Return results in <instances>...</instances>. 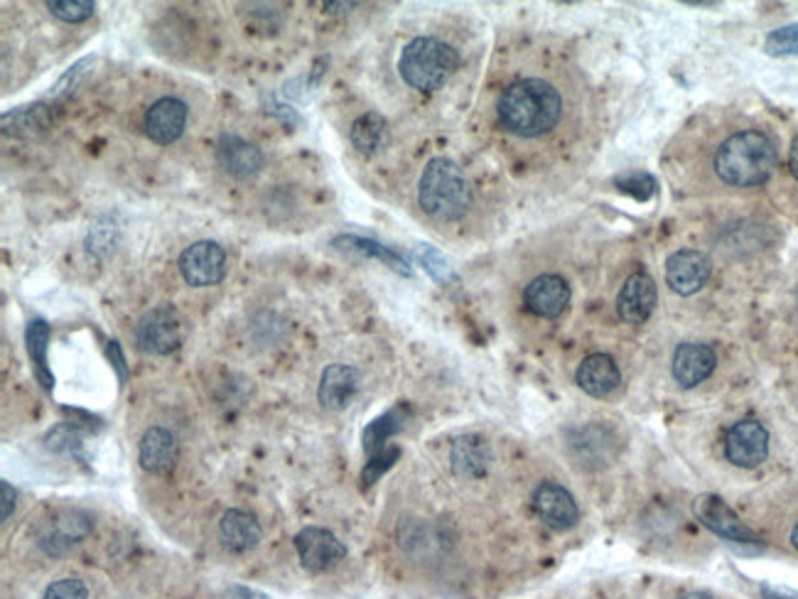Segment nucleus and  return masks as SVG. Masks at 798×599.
I'll list each match as a JSON object with an SVG mask.
<instances>
[{
	"mask_svg": "<svg viewBox=\"0 0 798 599\" xmlns=\"http://www.w3.org/2000/svg\"><path fill=\"white\" fill-rule=\"evenodd\" d=\"M496 126L519 143L561 140L563 148L585 150L592 143V101L575 69L561 75H521L499 91Z\"/></svg>",
	"mask_w": 798,
	"mask_h": 599,
	"instance_id": "f257e3e1",
	"label": "nucleus"
},
{
	"mask_svg": "<svg viewBox=\"0 0 798 599\" xmlns=\"http://www.w3.org/2000/svg\"><path fill=\"white\" fill-rule=\"evenodd\" d=\"M779 153L774 140L757 128L735 130L712 155V173L725 187L749 189L765 185L777 167Z\"/></svg>",
	"mask_w": 798,
	"mask_h": 599,
	"instance_id": "f03ea898",
	"label": "nucleus"
},
{
	"mask_svg": "<svg viewBox=\"0 0 798 599\" xmlns=\"http://www.w3.org/2000/svg\"><path fill=\"white\" fill-rule=\"evenodd\" d=\"M418 205L440 224L460 222L472 207V185L462 167L447 158L427 163L418 185Z\"/></svg>",
	"mask_w": 798,
	"mask_h": 599,
	"instance_id": "7ed1b4c3",
	"label": "nucleus"
},
{
	"mask_svg": "<svg viewBox=\"0 0 798 599\" xmlns=\"http://www.w3.org/2000/svg\"><path fill=\"white\" fill-rule=\"evenodd\" d=\"M460 67V57L437 38H415L401 52L398 71L408 87L418 91L443 89Z\"/></svg>",
	"mask_w": 798,
	"mask_h": 599,
	"instance_id": "20e7f679",
	"label": "nucleus"
},
{
	"mask_svg": "<svg viewBox=\"0 0 798 599\" xmlns=\"http://www.w3.org/2000/svg\"><path fill=\"white\" fill-rule=\"evenodd\" d=\"M295 548L303 568L309 572H327L347 558V548H344L339 538L327 529H317V526H307V529L297 533Z\"/></svg>",
	"mask_w": 798,
	"mask_h": 599,
	"instance_id": "39448f33",
	"label": "nucleus"
},
{
	"mask_svg": "<svg viewBox=\"0 0 798 599\" xmlns=\"http://www.w3.org/2000/svg\"><path fill=\"white\" fill-rule=\"evenodd\" d=\"M180 273L193 287L219 285L226 275V254L219 244L197 242L183 251Z\"/></svg>",
	"mask_w": 798,
	"mask_h": 599,
	"instance_id": "423d86ee",
	"label": "nucleus"
},
{
	"mask_svg": "<svg viewBox=\"0 0 798 599\" xmlns=\"http://www.w3.org/2000/svg\"><path fill=\"white\" fill-rule=\"evenodd\" d=\"M725 454L728 460L745 470H752L767 460L769 454V433L757 421H740L730 428L725 438Z\"/></svg>",
	"mask_w": 798,
	"mask_h": 599,
	"instance_id": "0eeeda50",
	"label": "nucleus"
},
{
	"mask_svg": "<svg viewBox=\"0 0 798 599\" xmlns=\"http://www.w3.org/2000/svg\"><path fill=\"white\" fill-rule=\"evenodd\" d=\"M523 303H526L535 317L555 320L565 313L570 303V285L561 275H539V278L529 283L526 293H523Z\"/></svg>",
	"mask_w": 798,
	"mask_h": 599,
	"instance_id": "6e6552de",
	"label": "nucleus"
},
{
	"mask_svg": "<svg viewBox=\"0 0 798 599\" xmlns=\"http://www.w3.org/2000/svg\"><path fill=\"white\" fill-rule=\"evenodd\" d=\"M710 278V261L706 254L693 248L676 251V254L666 261V283L678 295H693Z\"/></svg>",
	"mask_w": 798,
	"mask_h": 599,
	"instance_id": "1a4fd4ad",
	"label": "nucleus"
},
{
	"mask_svg": "<svg viewBox=\"0 0 798 599\" xmlns=\"http://www.w3.org/2000/svg\"><path fill=\"white\" fill-rule=\"evenodd\" d=\"M180 344V322L168 307H155L140 320L138 346L146 354H170Z\"/></svg>",
	"mask_w": 798,
	"mask_h": 599,
	"instance_id": "9d476101",
	"label": "nucleus"
},
{
	"mask_svg": "<svg viewBox=\"0 0 798 599\" xmlns=\"http://www.w3.org/2000/svg\"><path fill=\"white\" fill-rule=\"evenodd\" d=\"M533 509L539 517L558 531L573 529L580 519V509L570 491L555 482H545L533 494Z\"/></svg>",
	"mask_w": 798,
	"mask_h": 599,
	"instance_id": "9b49d317",
	"label": "nucleus"
},
{
	"mask_svg": "<svg viewBox=\"0 0 798 599\" xmlns=\"http://www.w3.org/2000/svg\"><path fill=\"white\" fill-rule=\"evenodd\" d=\"M217 163L234 179H254L264 167V153L236 134H224L217 143Z\"/></svg>",
	"mask_w": 798,
	"mask_h": 599,
	"instance_id": "f8f14e48",
	"label": "nucleus"
},
{
	"mask_svg": "<svg viewBox=\"0 0 798 599\" xmlns=\"http://www.w3.org/2000/svg\"><path fill=\"white\" fill-rule=\"evenodd\" d=\"M696 517L708 526L712 533L728 538L732 543H757V536L737 519V513L725 504L720 497L706 494L696 501Z\"/></svg>",
	"mask_w": 798,
	"mask_h": 599,
	"instance_id": "ddd939ff",
	"label": "nucleus"
},
{
	"mask_svg": "<svg viewBox=\"0 0 798 599\" xmlns=\"http://www.w3.org/2000/svg\"><path fill=\"white\" fill-rule=\"evenodd\" d=\"M657 285H653L647 273L629 275L617 300L619 317H622L627 325H644L651 317L653 307H657Z\"/></svg>",
	"mask_w": 798,
	"mask_h": 599,
	"instance_id": "4468645a",
	"label": "nucleus"
},
{
	"mask_svg": "<svg viewBox=\"0 0 798 599\" xmlns=\"http://www.w3.org/2000/svg\"><path fill=\"white\" fill-rule=\"evenodd\" d=\"M187 126V106L180 99L155 101L146 114V134L158 146H170Z\"/></svg>",
	"mask_w": 798,
	"mask_h": 599,
	"instance_id": "2eb2a0df",
	"label": "nucleus"
},
{
	"mask_svg": "<svg viewBox=\"0 0 798 599\" xmlns=\"http://www.w3.org/2000/svg\"><path fill=\"white\" fill-rule=\"evenodd\" d=\"M715 364H718V356H715L708 344L686 342L678 346L673 354V379L681 383L683 389H693L712 374Z\"/></svg>",
	"mask_w": 798,
	"mask_h": 599,
	"instance_id": "dca6fc26",
	"label": "nucleus"
},
{
	"mask_svg": "<svg viewBox=\"0 0 798 599\" xmlns=\"http://www.w3.org/2000/svg\"><path fill=\"white\" fill-rule=\"evenodd\" d=\"M356 389H359L356 369L347 364H332L325 369L323 381H319L317 399L327 411H344L352 403Z\"/></svg>",
	"mask_w": 798,
	"mask_h": 599,
	"instance_id": "f3484780",
	"label": "nucleus"
},
{
	"mask_svg": "<svg viewBox=\"0 0 798 599\" xmlns=\"http://www.w3.org/2000/svg\"><path fill=\"white\" fill-rule=\"evenodd\" d=\"M140 467L150 474H168L177 462V440L165 428H150L138 448Z\"/></svg>",
	"mask_w": 798,
	"mask_h": 599,
	"instance_id": "a211bd4d",
	"label": "nucleus"
},
{
	"mask_svg": "<svg viewBox=\"0 0 798 599\" xmlns=\"http://www.w3.org/2000/svg\"><path fill=\"white\" fill-rule=\"evenodd\" d=\"M575 379H578V386L588 395H594V399H604L607 393H612L619 386L622 374H619V369L612 362V356L592 354L580 364Z\"/></svg>",
	"mask_w": 798,
	"mask_h": 599,
	"instance_id": "6ab92c4d",
	"label": "nucleus"
},
{
	"mask_svg": "<svg viewBox=\"0 0 798 599\" xmlns=\"http://www.w3.org/2000/svg\"><path fill=\"white\" fill-rule=\"evenodd\" d=\"M219 536L226 548L236 550V553H246V550H254L260 543L264 533H260V526L252 513L231 509L219 521Z\"/></svg>",
	"mask_w": 798,
	"mask_h": 599,
	"instance_id": "aec40b11",
	"label": "nucleus"
},
{
	"mask_svg": "<svg viewBox=\"0 0 798 599\" xmlns=\"http://www.w3.org/2000/svg\"><path fill=\"white\" fill-rule=\"evenodd\" d=\"M352 146L356 148V153L366 155V158L384 150L388 146L386 118L376 111H368L356 118L352 126Z\"/></svg>",
	"mask_w": 798,
	"mask_h": 599,
	"instance_id": "412c9836",
	"label": "nucleus"
},
{
	"mask_svg": "<svg viewBox=\"0 0 798 599\" xmlns=\"http://www.w3.org/2000/svg\"><path fill=\"white\" fill-rule=\"evenodd\" d=\"M490 467V448L482 438L467 435L452 445V470L460 477H482Z\"/></svg>",
	"mask_w": 798,
	"mask_h": 599,
	"instance_id": "4be33fe9",
	"label": "nucleus"
},
{
	"mask_svg": "<svg viewBox=\"0 0 798 599\" xmlns=\"http://www.w3.org/2000/svg\"><path fill=\"white\" fill-rule=\"evenodd\" d=\"M47 344H50V325L42 320L30 322L28 327V352L32 356V364L38 366V376L42 381V386L50 391L55 386V379L47 371Z\"/></svg>",
	"mask_w": 798,
	"mask_h": 599,
	"instance_id": "5701e85b",
	"label": "nucleus"
},
{
	"mask_svg": "<svg viewBox=\"0 0 798 599\" xmlns=\"http://www.w3.org/2000/svg\"><path fill=\"white\" fill-rule=\"evenodd\" d=\"M335 244H344L352 251H359V254L364 256H374L378 261H384L386 266H391L393 271H398L401 275H411V268L406 266V261H403L398 254H393V251H388L386 246H381L376 242H372V238H362V236H342L337 238Z\"/></svg>",
	"mask_w": 798,
	"mask_h": 599,
	"instance_id": "b1692460",
	"label": "nucleus"
},
{
	"mask_svg": "<svg viewBox=\"0 0 798 599\" xmlns=\"http://www.w3.org/2000/svg\"><path fill=\"white\" fill-rule=\"evenodd\" d=\"M47 126V111L45 106H26V109H16L8 111L3 116V130L6 134H16V136H30L35 130H40Z\"/></svg>",
	"mask_w": 798,
	"mask_h": 599,
	"instance_id": "393cba45",
	"label": "nucleus"
},
{
	"mask_svg": "<svg viewBox=\"0 0 798 599\" xmlns=\"http://www.w3.org/2000/svg\"><path fill=\"white\" fill-rule=\"evenodd\" d=\"M398 428H401L398 413H388V415H384V418H378V421L368 425V430L364 433V448H366L368 452H372V454L381 452V445H384V442H386L393 433H396Z\"/></svg>",
	"mask_w": 798,
	"mask_h": 599,
	"instance_id": "a878e982",
	"label": "nucleus"
},
{
	"mask_svg": "<svg viewBox=\"0 0 798 599\" xmlns=\"http://www.w3.org/2000/svg\"><path fill=\"white\" fill-rule=\"evenodd\" d=\"M765 50L771 57H789L798 55V22L796 26H786L767 35Z\"/></svg>",
	"mask_w": 798,
	"mask_h": 599,
	"instance_id": "bb28decb",
	"label": "nucleus"
},
{
	"mask_svg": "<svg viewBox=\"0 0 798 599\" xmlns=\"http://www.w3.org/2000/svg\"><path fill=\"white\" fill-rule=\"evenodd\" d=\"M47 8L52 10L55 18L65 22H85L93 16L91 0H52V3H47Z\"/></svg>",
	"mask_w": 798,
	"mask_h": 599,
	"instance_id": "cd10ccee",
	"label": "nucleus"
},
{
	"mask_svg": "<svg viewBox=\"0 0 798 599\" xmlns=\"http://www.w3.org/2000/svg\"><path fill=\"white\" fill-rule=\"evenodd\" d=\"M45 599H89V590L81 580L65 578L47 587Z\"/></svg>",
	"mask_w": 798,
	"mask_h": 599,
	"instance_id": "c85d7f7f",
	"label": "nucleus"
},
{
	"mask_svg": "<svg viewBox=\"0 0 798 599\" xmlns=\"http://www.w3.org/2000/svg\"><path fill=\"white\" fill-rule=\"evenodd\" d=\"M619 185H622L624 192H629V195H634L637 199H649L653 195V189H657V183L644 173H629L624 177H619Z\"/></svg>",
	"mask_w": 798,
	"mask_h": 599,
	"instance_id": "c756f323",
	"label": "nucleus"
},
{
	"mask_svg": "<svg viewBox=\"0 0 798 599\" xmlns=\"http://www.w3.org/2000/svg\"><path fill=\"white\" fill-rule=\"evenodd\" d=\"M398 454H401V452H398L396 448L372 454V462H368L366 470H364V482H366V484L376 482V479H378L381 474H384V470H388V467L393 464V460L398 458Z\"/></svg>",
	"mask_w": 798,
	"mask_h": 599,
	"instance_id": "7c9ffc66",
	"label": "nucleus"
},
{
	"mask_svg": "<svg viewBox=\"0 0 798 599\" xmlns=\"http://www.w3.org/2000/svg\"><path fill=\"white\" fill-rule=\"evenodd\" d=\"M418 256H421V261L425 263V268L431 271L437 281H447V278H452V271H450V266H447V261H445L443 256H440L437 251H433V248H427V246H425V248H421V251H418Z\"/></svg>",
	"mask_w": 798,
	"mask_h": 599,
	"instance_id": "2f4dec72",
	"label": "nucleus"
},
{
	"mask_svg": "<svg viewBox=\"0 0 798 599\" xmlns=\"http://www.w3.org/2000/svg\"><path fill=\"white\" fill-rule=\"evenodd\" d=\"M87 67H91V59H81L79 65L71 67V69L67 71V75L57 81V87H55V91H52V94H55V96H65L67 91L75 89L77 84L81 81V77L87 75Z\"/></svg>",
	"mask_w": 798,
	"mask_h": 599,
	"instance_id": "473e14b6",
	"label": "nucleus"
},
{
	"mask_svg": "<svg viewBox=\"0 0 798 599\" xmlns=\"http://www.w3.org/2000/svg\"><path fill=\"white\" fill-rule=\"evenodd\" d=\"M0 489H3V521H8L16 509V489L10 487V482L0 484Z\"/></svg>",
	"mask_w": 798,
	"mask_h": 599,
	"instance_id": "72a5a7b5",
	"label": "nucleus"
},
{
	"mask_svg": "<svg viewBox=\"0 0 798 599\" xmlns=\"http://www.w3.org/2000/svg\"><path fill=\"white\" fill-rule=\"evenodd\" d=\"M109 352L114 354V362H116V369L118 374H121V381H126V364H124V356H121V350H118V342H111Z\"/></svg>",
	"mask_w": 798,
	"mask_h": 599,
	"instance_id": "f704fd0d",
	"label": "nucleus"
},
{
	"mask_svg": "<svg viewBox=\"0 0 798 599\" xmlns=\"http://www.w3.org/2000/svg\"><path fill=\"white\" fill-rule=\"evenodd\" d=\"M789 170H791L794 179L798 183V136L794 138V143H791V150H789Z\"/></svg>",
	"mask_w": 798,
	"mask_h": 599,
	"instance_id": "c9c22d12",
	"label": "nucleus"
},
{
	"mask_svg": "<svg viewBox=\"0 0 798 599\" xmlns=\"http://www.w3.org/2000/svg\"><path fill=\"white\" fill-rule=\"evenodd\" d=\"M327 8L332 10V13H344V10H352L354 3H329Z\"/></svg>",
	"mask_w": 798,
	"mask_h": 599,
	"instance_id": "e433bc0d",
	"label": "nucleus"
},
{
	"mask_svg": "<svg viewBox=\"0 0 798 599\" xmlns=\"http://www.w3.org/2000/svg\"><path fill=\"white\" fill-rule=\"evenodd\" d=\"M681 599H710V597L702 595V592H693V595H686V597H681Z\"/></svg>",
	"mask_w": 798,
	"mask_h": 599,
	"instance_id": "4c0bfd02",
	"label": "nucleus"
},
{
	"mask_svg": "<svg viewBox=\"0 0 798 599\" xmlns=\"http://www.w3.org/2000/svg\"><path fill=\"white\" fill-rule=\"evenodd\" d=\"M791 541H794V546L798 548V523H796V529H794V533H791Z\"/></svg>",
	"mask_w": 798,
	"mask_h": 599,
	"instance_id": "58836bf2",
	"label": "nucleus"
}]
</instances>
